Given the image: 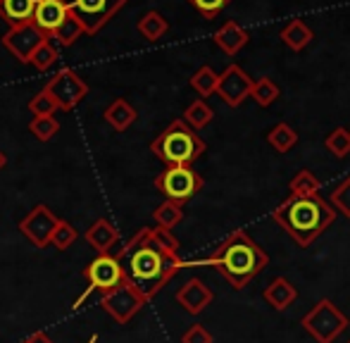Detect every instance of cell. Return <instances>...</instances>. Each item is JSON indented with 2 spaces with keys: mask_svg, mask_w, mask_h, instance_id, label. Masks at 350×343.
Masks as SVG:
<instances>
[{
  "mask_svg": "<svg viewBox=\"0 0 350 343\" xmlns=\"http://www.w3.org/2000/svg\"><path fill=\"white\" fill-rule=\"evenodd\" d=\"M74 241H77V229H74L70 222L60 219V224H57L55 232H53V236H51V246H55L57 251H67Z\"/></svg>",
  "mask_w": 350,
  "mask_h": 343,
  "instance_id": "34",
  "label": "cell"
},
{
  "mask_svg": "<svg viewBox=\"0 0 350 343\" xmlns=\"http://www.w3.org/2000/svg\"><path fill=\"white\" fill-rule=\"evenodd\" d=\"M86 343H98V334H93V336H91V339H88Z\"/></svg>",
  "mask_w": 350,
  "mask_h": 343,
  "instance_id": "40",
  "label": "cell"
},
{
  "mask_svg": "<svg viewBox=\"0 0 350 343\" xmlns=\"http://www.w3.org/2000/svg\"><path fill=\"white\" fill-rule=\"evenodd\" d=\"M181 343H215V339L203 325H191L181 336Z\"/></svg>",
  "mask_w": 350,
  "mask_h": 343,
  "instance_id": "37",
  "label": "cell"
},
{
  "mask_svg": "<svg viewBox=\"0 0 350 343\" xmlns=\"http://www.w3.org/2000/svg\"><path fill=\"white\" fill-rule=\"evenodd\" d=\"M43 91L55 100L57 110L70 112L88 96V84L72 70V67H62V70L43 86Z\"/></svg>",
  "mask_w": 350,
  "mask_h": 343,
  "instance_id": "10",
  "label": "cell"
},
{
  "mask_svg": "<svg viewBox=\"0 0 350 343\" xmlns=\"http://www.w3.org/2000/svg\"><path fill=\"white\" fill-rule=\"evenodd\" d=\"M103 117H105V122L115 131H126L136 120H139V112H136V107L131 105L129 100H124V98H117V100H112L110 105L105 107Z\"/></svg>",
  "mask_w": 350,
  "mask_h": 343,
  "instance_id": "19",
  "label": "cell"
},
{
  "mask_svg": "<svg viewBox=\"0 0 350 343\" xmlns=\"http://www.w3.org/2000/svg\"><path fill=\"white\" fill-rule=\"evenodd\" d=\"M205 141L184 120H174L150 141V153L167 167H191L205 153Z\"/></svg>",
  "mask_w": 350,
  "mask_h": 343,
  "instance_id": "4",
  "label": "cell"
},
{
  "mask_svg": "<svg viewBox=\"0 0 350 343\" xmlns=\"http://www.w3.org/2000/svg\"><path fill=\"white\" fill-rule=\"evenodd\" d=\"M348 343H350V339H348Z\"/></svg>",
  "mask_w": 350,
  "mask_h": 343,
  "instance_id": "41",
  "label": "cell"
},
{
  "mask_svg": "<svg viewBox=\"0 0 350 343\" xmlns=\"http://www.w3.org/2000/svg\"><path fill=\"white\" fill-rule=\"evenodd\" d=\"M303 329L308 331L317 343H334L343 331L348 329V317L341 312V307L329 298H319L308 315L300 320Z\"/></svg>",
  "mask_w": 350,
  "mask_h": 343,
  "instance_id": "5",
  "label": "cell"
},
{
  "mask_svg": "<svg viewBox=\"0 0 350 343\" xmlns=\"http://www.w3.org/2000/svg\"><path fill=\"white\" fill-rule=\"evenodd\" d=\"M203 176L193 167H167L155 176V189L172 203H189L200 189H203Z\"/></svg>",
  "mask_w": 350,
  "mask_h": 343,
  "instance_id": "8",
  "label": "cell"
},
{
  "mask_svg": "<svg viewBox=\"0 0 350 343\" xmlns=\"http://www.w3.org/2000/svg\"><path fill=\"white\" fill-rule=\"evenodd\" d=\"M291 195L293 198H308V195L319 193V179L310 169H300L298 174L291 179Z\"/></svg>",
  "mask_w": 350,
  "mask_h": 343,
  "instance_id": "27",
  "label": "cell"
},
{
  "mask_svg": "<svg viewBox=\"0 0 350 343\" xmlns=\"http://www.w3.org/2000/svg\"><path fill=\"white\" fill-rule=\"evenodd\" d=\"M281 41L291 48V51H303L308 48V43L312 41V29L303 22V19H291L284 29H281Z\"/></svg>",
  "mask_w": 350,
  "mask_h": 343,
  "instance_id": "21",
  "label": "cell"
},
{
  "mask_svg": "<svg viewBox=\"0 0 350 343\" xmlns=\"http://www.w3.org/2000/svg\"><path fill=\"white\" fill-rule=\"evenodd\" d=\"M262 296H265V301L274 307V310L284 312L295 303V298H298V288H295L286 277H277L267 288H265Z\"/></svg>",
  "mask_w": 350,
  "mask_h": 343,
  "instance_id": "18",
  "label": "cell"
},
{
  "mask_svg": "<svg viewBox=\"0 0 350 343\" xmlns=\"http://www.w3.org/2000/svg\"><path fill=\"white\" fill-rule=\"evenodd\" d=\"M269 262V256L250 238L248 232L236 229L231 232L208 256V264L215 267L231 288L241 291L245 288Z\"/></svg>",
  "mask_w": 350,
  "mask_h": 343,
  "instance_id": "2",
  "label": "cell"
},
{
  "mask_svg": "<svg viewBox=\"0 0 350 343\" xmlns=\"http://www.w3.org/2000/svg\"><path fill=\"white\" fill-rule=\"evenodd\" d=\"M281 96L279 93V86L274 84L272 79H267V77H262V79L253 81V88H250V98H253L255 102H258L260 107H269L274 100Z\"/></svg>",
  "mask_w": 350,
  "mask_h": 343,
  "instance_id": "30",
  "label": "cell"
},
{
  "mask_svg": "<svg viewBox=\"0 0 350 343\" xmlns=\"http://www.w3.org/2000/svg\"><path fill=\"white\" fill-rule=\"evenodd\" d=\"M250 41V33L245 31L241 24H236L234 19H229L226 24H221V29L215 31V43L226 53V55L234 57L236 53H241V48H245Z\"/></svg>",
  "mask_w": 350,
  "mask_h": 343,
  "instance_id": "17",
  "label": "cell"
},
{
  "mask_svg": "<svg viewBox=\"0 0 350 343\" xmlns=\"http://www.w3.org/2000/svg\"><path fill=\"white\" fill-rule=\"evenodd\" d=\"M217 79H219V74H217L210 65H203L193 77H191V88L205 100V98L217 91Z\"/></svg>",
  "mask_w": 350,
  "mask_h": 343,
  "instance_id": "28",
  "label": "cell"
},
{
  "mask_svg": "<svg viewBox=\"0 0 350 343\" xmlns=\"http://www.w3.org/2000/svg\"><path fill=\"white\" fill-rule=\"evenodd\" d=\"M267 141L274 150H279V153H288V150L298 143V134H295V129L291 124L279 122V124L267 134Z\"/></svg>",
  "mask_w": 350,
  "mask_h": 343,
  "instance_id": "26",
  "label": "cell"
},
{
  "mask_svg": "<svg viewBox=\"0 0 350 343\" xmlns=\"http://www.w3.org/2000/svg\"><path fill=\"white\" fill-rule=\"evenodd\" d=\"M29 112H31L33 117H48V115H55L57 105H55V100L41 88V91L29 100Z\"/></svg>",
  "mask_w": 350,
  "mask_h": 343,
  "instance_id": "35",
  "label": "cell"
},
{
  "mask_svg": "<svg viewBox=\"0 0 350 343\" xmlns=\"http://www.w3.org/2000/svg\"><path fill=\"white\" fill-rule=\"evenodd\" d=\"M212 120H215V110H212V107L203 100V98L193 100L189 107H186V112H184V122L193 131L205 129V126H208Z\"/></svg>",
  "mask_w": 350,
  "mask_h": 343,
  "instance_id": "24",
  "label": "cell"
},
{
  "mask_svg": "<svg viewBox=\"0 0 350 343\" xmlns=\"http://www.w3.org/2000/svg\"><path fill=\"white\" fill-rule=\"evenodd\" d=\"M212 301H215V293H212L210 286H205L203 279H189V282L176 291V303H179L189 315H200Z\"/></svg>",
  "mask_w": 350,
  "mask_h": 343,
  "instance_id": "14",
  "label": "cell"
},
{
  "mask_svg": "<svg viewBox=\"0 0 350 343\" xmlns=\"http://www.w3.org/2000/svg\"><path fill=\"white\" fill-rule=\"evenodd\" d=\"M36 3L38 0H0V17H3L10 27L27 24V22H31Z\"/></svg>",
  "mask_w": 350,
  "mask_h": 343,
  "instance_id": "20",
  "label": "cell"
},
{
  "mask_svg": "<svg viewBox=\"0 0 350 343\" xmlns=\"http://www.w3.org/2000/svg\"><path fill=\"white\" fill-rule=\"evenodd\" d=\"M24 343H53V339L46 334V331H33V334L27 336V341Z\"/></svg>",
  "mask_w": 350,
  "mask_h": 343,
  "instance_id": "38",
  "label": "cell"
},
{
  "mask_svg": "<svg viewBox=\"0 0 350 343\" xmlns=\"http://www.w3.org/2000/svg\"><path fill=\"white\" fill-rule=\"evenodd\" d=\"M189 3L193 5V8L198 10L205 19H215L217 14H219L221 10L231 3V0H189Z\"/></svg>",
  "mask_w": 350,
  "mask_h": 343,
  "instance_id": "36",
  "label": "cell"
},
{
  "mask_svg": "<svg viewBox=\"0 0 350 343\" xmlns=\"http://www.w3.org/2000/svg\"><path fill=\"white\" fill-rule=\"evenodd\" d=\"M86 241L98 256H105V253H110L120 243V232H117V227L110 219L103 217L91 224V229L86 232Z\"/></svg>",
  "mask_w": 350,
  "mask_h": 343,
  "instance_id": "16",
  "label": "cell"
},
{
  "mask_svg": "<svg viewBox=\"0 0 350 343\" xmlns=\"http://www.w3.org/2000/svg\"><path fill=\"white\" fill-rule=\"evenodd\" d=\"M57 224H60V217H57L48 205H36V208L19 222V232H22L36 248H46V246H51V236Z\"/></svg>",
  "mask_w": 350,
  "mask_h": 343,
  "instance_id": "12",
  "label": "cell"
},
{
  "mask_svg": "<svg viewBox=\"0 0 350 343\" xmlns=\"http://www.w3.org/2000/svg\"><path fill=\"white\" fill-rule=\"evenodd\" d=\"M136 27H139L141 36L146 38V41H150V43L160 41V38L170 31V22H167L165 14H160L157 10H150V12L143 14Z\"/></svg>",
  "mask_w": 350,
  "mask_h": 343,
  "instance_id": "22",
  "label": "cell"
},
{
  "mask_svg": "<svg viewBox=\"0 0 350 343\" xmlns=\"http://www.w3.org/2000/svg\"><path fill=\"white\" fill-rule=\"evenodd\" d=\"M250 88H253V79L241 70L239 65H229L217 79V96L226 102L229 107L243 105L245 98H250Z\"/></svg>",
  "mask_w": 350,
  "mask_h": 343,
  "instance_id": "13",
  "label": "cell"
},
{
  "mask_svg": "<svg viewBox=\"0 0 350 343\" xmlns=\"http://www.w3.org/2000/svg\"><path fill=\"white\" fill-rule=\"evenodd\" d=\"M272 219L300 248H308L332 227V222L336 219V210L319 193L308 195V198L288 195L272 212Z\"/></svg>",
  "mask_w": 350,
  "mask_h": 343,
  "instance_id": "3",
  "label": "cell"
},
{
  "mask_svg": "<svg viewBox=\"0 0 350 343\" xmlns=\"http://www.w3.org/2000/svg\"><path fill=\"white\" fill-rule=\"evenodd\" d=\"M29 131H31L36 141H41V143H48V141L55 139V134L60 131V122H57L53 115L33 117V120L29 122Z\"/></svg>",
  "mask_w": 350,
  "mask_h": 343,
  "instance_id": "29",
  "label": "cell"
},
{
  "mask_svg": "<svg viewBox=\"0 0 350 343\" xmlns=\"http://www.w3.org/2000/svg\"><path fill=\"white\" fill-rule=\"evenodd\" d=\"M83 277H86V288H83L81 296L74 301V310H79V307L88 301L91 293H96V291L107 293L126 282L124 267H122V262L112 256V253H105V256H98L96 260H91L88 267L83 269Z\"/></svg>",
  "mask_w": 350,
  "mask_h": 343,
  "instance_id": "6",
  "label": "cell"
},
{
  "mask_svg": "<svg viewBox=\"0 0 350 343\" xmlns=\"http://www.w3.org/2000/svg\"><path fill=\"white\" fill-rule=\"evenodd\" d=\"M81 36H83V27H81V22H79V19L74 17V14H67L65 22H62L60 27H57L55 31L51 33L53 41H57L62 48L74 46V43H77Z\"/></svg>",
  "mask_w": 350,
  "mask_h": 343,
  "instance_id": "25",
  "label": "cell"
},
{
  "mask_svg": "<svg viewBox=\"0 0 350 343\" xmlns=\"http://www.w3.org/2000/svg\"><path fill=\"white\" fill-rule=\"evenodd\" d=\"M67 12L81 22L86 36H96L129 0H62Z\"/></svg>",
  "mask_w": 350,
  "mask_h": 343,
  "instance_id": "7",
  "label": "cell"
},
{
  "mask_svg": "<svg viewBox=\"0 0 350 343\" xmlns=\"http://www.w3.org/2000/svg\"><path fill=\"white\" fill-rule=\"evenodd\" d=\"M0 41L12 53L14 60H19L22 65H29L33 51H36L43 41H48V36L43 31H38L31 22H27V24H17V27H10L8 31L3 33Z\"/></svg>",
  "mask_w": 350,
  "mask_h": 343,
  "instance_id": "11",
  "label": "cell"
},
{
  "mask_svg": "<svg viewBox=\"0 0 350 343\" xmlns=\"http://www.w3.org/2000/svg\"><path fill=\"white\" fill-rule=\"evenodd\" d=\"M115 258L124 267L126 279L139 288L146 301L155 298L174 279V274L186 267L174 234L160 227L139 229Z\"/></svg>",
  "mask_w": 350,
  "mask_h": 343,
  "instance_id": "1",
  "label": "cell"
},
{
  "mask_svg": "<svg viewBox=\"0 0 350 343\" xmlns=\"http://www.w3.org/2000/svg\"><path fill=\"white\" fill-rule=\"evenodd\" d=\"M324 146H327L329 153L336 155V158H346L350 153V131L343 129V126H336V129L327 136Z\"/></svg>",
  "mask_w": 350,
  "mask_h": 343,
  "instance_id": "32",
  "label": "cell"
},
{
  "mask_svg": "<svg viewBox=\"0 0 350 343\" xmlns=\"http://www.w3.org/2000/svg\"><path fill=\"white\" fill-rule=\"evenodd\" d=\"M67 14L70 12H67V8H65L62 0H38L36 10H33L31 24L38 29V31H43L48 38H51V33L55 31L62 22H65Z\"/></svg>",
  "mask_w": 350,
  "mask_h": 343,
  "instance_id": "15",
  "label": "cell"
},
{
  "mask_svg": "<svg viewBox=\"0 0 350 343\" xmlns=\"http://www.w3.org/2000/svg\"><path fill=\"white\" fill-rule=\"evenodd\" d=\"M146 303L148 301L143 298V293L129 282V279H126L122 286L103 293V298H100L103 310H105L107 315L117 322V325H126V322H131V317L139 315L141 307L146 305Z\"/></svg>",
  "mask_w": 350,
  "mask_h": 343,
  "instance_id": "9",
  "label": "cell"
},
{
  "mask_svg": "<svg viewBox=\"0 0 350 343\" xmlns=\"http://www.w3.org/2000/svg\"><path fill=\"white\" fill-rule=\"evenodd\" d=\"M5 165H8V155H5L3 150H0V172H3Z\"/></svg>",
  "mask_w": 350,
  "mask_h": 343,
  "instance_id": "39",
  "label": "cell"
},
{
  "mask_svg": "<svg viewBox=\"0 0 350 343\" xmlns=\"http://www.w3.org/2000/svg\"><path fill=\"white\" fill-rule=\"evenodd\" d=\"M57 57H60V53H57V48L51 43V38L48 41H43L41 46L33 51L31 60H29V65H33L38 72H48L53 65L57 62Z\"/></svg>",
  "mask_w": 350,
  "mask_h": 343,
  "instance_id": "31",
  "label": "cell"
},
{
  "mask_svg": "<svg viewBox=\"0 0 350 343\" xmlns=\"http://www.w3.org/2000/svg\"><path fill=\"white\" fill-rule=\"evenodd\" d=\"M152 219H155V224L160 229L172 232V229H174L176 224L184 219V205L172 203V200H165V203L157 205V208L152 210Z\"/></svg>",
  "mask_w": 350,
  "mask_h": 343,
  "instance_id": "23",
  "label": "cell"
},
{
  "mask_svg": "<svg viewBox=\"0 0 350 343\" xmlns=\"http://www.w3.org/2000/svg\"><path fill=\"white\" fill-rule=\"evenodd\" d=\"M329 205H332L336 212H341L343 217L350 219V176H346V179H343L341 184L332 191V195H329Z\"/></svg>",
  "mask_w": 350,
  "mask_h": 343,
  "instance_id": "33",
  "label": "cell"
}]
</instances>
